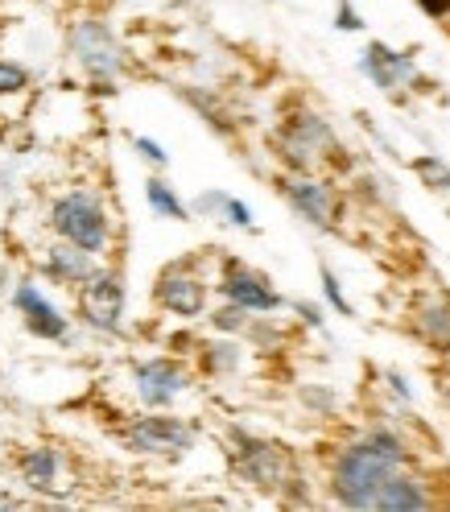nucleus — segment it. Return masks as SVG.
Returning <instances> with one entry per match:
<instances>
[{
  "instance_id": "nucleus-2",
  "label": "nucleus",
  "mask_w": 450,
  "mask_h": 512,
  "mask_svg": "<svg viewBox=\"0 0 450 512\" xmlns=\"http://www.w3.org/2000/svg\"><path fill=\"white\" fill-rule=\"evenodd\" d=\"M54 228L67 236L71 244L95 252V248H104L108 240V219H104V207L87 199V195H67V199H58L54 203Z\"/></svg>"
},
{
  "instance_id": "nucleus-14",
  "label": "nucleus",
  "mask_w": 450,
  "mask_h": 512,
  "mask_svg": "<svg viewBox=\"0 0 450 512\" xmlns=\"http://www.w3.org/2000/svg\"><path fill=\"white\" fill-rule=\"evenodd\" d=\"M75 42H79L83 62H87L91 71H100V75H112L116 71V46H112V38L104 34L100 25H83Z\"/></svg>"
},
{
  "instance_id": "nucleus-23",
  "label": "nucleus",
  "mask_w": 450,
  "mask_h": 512,
  "mask_svg": "<svg viewBox=\"0 0 450 512\" xmlns=\"http://www.w3.org/2000/svg\"><path fill=\"white\" fill-rule=\"evenodd\" d=\"M137 149H141V153L149 157V162H157V166H166V153H162V145H157V141H145V137H141V141H137Z\"/></svg>"
},
{
  "instance_id": "nucleus-1",
  "label": "nucleus",
  "mask_w": 450,
  "mask_h": 512,
  "mask_svg": "<svg viewBox=\"0 0 450 512\" xmlns=\"http://www.w3.org/2000/svg\"><path fill=\"white\" fill-rule=\"evenodd\" d=\"M405 463V442L393 430H372L364 442L347 446L335 463V496L347 508H372L389 475Z\"/></svg>"
},
{
  "instance_id": "nucleus-25",
  "label": "nucleus",
  "mask_w": 450,
  "mask_h": 512,
  "mask_svg": "<svg viewBox=\"0 0 450 512\" xmlns=\"http://www.w3.org/2000/svg\"><path fill=\"white\" fill-rule=\"evenodd\" d=\"M339 29H360V17L351 5H339Z\"/></svg>"
},
{
  "instance_id": "nucleus-15",
  "label": "nucleus",
  "mask_w": 450,
  "mask_h": 512,
  "mask_svg": "<svg viewBox=\"0 0 450 512\" xmlns=\"http://www.w3.org/2000/svg\"><path fill=\"white\" fill-rule=\"evenodd\" d=\"M21 475L34 484L38 492H58V455L54 451H29L21 459Z\"/></svg>"
},
{
  "instance_id": "nucleus-12",
  "label": "nucleus",
  "mask_w": 450,
  "mask_h": 512,
  "mask_svg": "<svg viewBox=\"0 0 450 512\" xmlns=\"http://www.w3.org/2000/svg\"><path fill=\"white\" fill-rule=\"evenodd\" d=\"M372 508H384V512H397V508H430V496L422 492V484H417V479L393 471L389 484L380 488V496H376Z\"/></svg>"
},
{
  "instance_id": "nucleus-13",
  "label": "nucleus",
  "mask_w": 450,
  "mask_h": 512,
  "mask_svg": "<svg viewBox=\"0 0 450 512\" xmlns=\"http://www.w3.org/2000/svg\"><path fill=\"white\" fill-rule=\"evenodd\" d=\"M17 306L25 310V318H29V327H34L38 335H46V339H58L62 331H67V323H62V318H58V310L38 294V290H29V285H25V290H17Z\"/></svg>"
},
{
  "instance_id": "nucleus-26",
  "label": "nucleus",
  "mask_w": 450,
  "mask_h": 512,
  "mask_svg": "<svg viewBox=\"0 0 450 512\" xmlns=\"http://www.w3.org/2000/svg\"><path fill=\"white\" fill-rule=\"evenodd\" d=\"M446 376H450V360H446Z\"/></svg>"
},
{
  "instance_id": "nucleus-16",
  "label": "nucleus",
  "mask_w": 450,
  "mask_h": 512,
  "mask_svg": "<svg viewBox=\"0 0 450 512\" xmlns=\"http://www.w3.org/2000/svg\"><path fill=\"white\" fill-rule=\"evenodd\" d=\"M50 269H54L58 277H71V281H83V277H91L87 252H71V248H54V252H50Z\"/></svg>"
},
{
  "instance_id": "nucleus-8",
  "label": "nucleus",
  "mask_w": 450,
  "mask_h": 512,
  "mask_svg": "<svg viewBox=\"0 0 450 512\" xmlns=\"http://www.w3.org/2000/svg\"><path fill=\"white\" fill-rule=\"evenodd\" d=\"M223 294H228L232 306H244V310H277L281 298L265 285V277H256L240 265H228V277H223Z\"/></svg>"
},
{
  "instance_id": "nucleus-11",
  "label": "nucleus",
  "mask_w": 450,
  "mask_h": 512,
  "mask_svg": "<svg viewBox=\"0 0 450 512\" xmlns=\"http://www.w3.org/2000/svg\"><path fill=\"white\" fill-rule=\"evenodd\" d=\"M331 145V133H327V124L318 120V116H302L294 128H289V137H285V157L294 166H310L314 162V153Z\"/></svg>"
},
{
  "instance_id": "nucleus-4",
  "label": "nucleus",
  "mask_w": 450,
  "mask_h": 512,
  "mask_svg": "<svg viewBox=\"0 0 450 512\" xmlns=\"http://www.w3.org/2000/svg\"><path fill=\"white\" fill-rule=\"evenodd\" d=\"M190 426H182L178 418H141L133 430H128V446L145 455H182L190 451Z\"/></svg>"
},
{
  "instance_id": "nucleus-9",
  "label": "nucleus",
  "mask_w": 450,
  "mask_h": 512,
  "mask_svg": "<svg viewBox=\"0 0 450 512\" xmlns=\"http://www.w3.org/2000/svg\"><path fill=\"white\" fill-rule=\"evenodd\" d=\"M285 199L294 203L310 223H318V228H331L335 199H331V190H327L323 182H314V178H294V182H285Z\"/></svg>"
},
{
  "instance_id": "nucleus-5",
  "label": "nucleus",
  "mask_w": 450,
  "mask_h": 512,
  "mask_svg": "<svg viewBox=\"0 0 450 512\" xmlns=\"http://www.w3.org/2000/svg\"><path fill=\"white\" fill-rule=\"evenodd\" d=\"M240 471L252 479L256 488H281L285 479H289V463L281 455V446L273 442H252V438H240Z\"/></svg>"
},
{
  "instance_id": "nucleus-3",
  "label": "nucleus",
  "mask_w": 450,
  "mask_h": 512,
  "mask_svg": "<svg viewBox=\"0 0 450 512\" xmlns=\"http://www.w3.org/2000/svg\"><path fill=\"white\" fill-rule=\"evenodd\" d=\"M120 310H124V294H120V281L112 273H95L87 277L83 294H79V314L87 318L91 327L100 331H116L120 327Z\"/></svg>"
},
{
  "instance_id": "nucleus-21",
  "label": "nucleus",
  "mask_w": 450,
  "mask_h": 512,
  "mask_svg": "<svg viewBox=\"0 0 450 512\" xmlns=\"http://www.w3.org/2000/svg\"><path fill=\"white\" fill-rule=\"evenodd\" d=\"M323 285H327V298L335 302V310L351 314V306H347V298H343V290H339V281H335V273H331V269H323Z\"/></svg>"
},
{
  "instance_id": "nucleus-17",
  "label": "nucleus",
  "mask_w": 450,
  "mask_h": 512,
  "mask_svg": "<svg viewBox=\"0 0 450 512\" xmlns=\"http://www.w3.org/2000/svg\"><path fill=\"white\" fill-rule=\"evenodd\" d=\"M422 331H426V339H434V343H450V310H446L442 302H434V306L422 310Z\"/></svg>"
},
{
  "instance_id": "nucleus-10",
  "label": "nucleus",
  "mask_w": 450,
  "mask_h": 512,
  "mask_svg": "<svg viewBox=\"0 0 450 512\" xmlns=\"http://www.w3.org/2000/svg\"><path fill=\"white\" fill-rule=\"evenodd\" d=\"M364 71L376 79V87H384V91H393V87H401V83H409V79H417V67L405 58V54H397V50H389V46H368L364 50Z\"/></svg>"
},
{
  "instance_id": "nucleus-7",
  "label": "nucleus",
  "mask_w": 450,
  "mask_h": 512,
  "mask_svg": "<svg viewBox=\"0 0 450 512\" xmlns=\"http://www.w3.org/2000/svg\"><path fill=\"white\" fill-rule=\"evenodd\" d=\"M186 389V372L170 360H149L137 368V393L145 405H170Z\"/></svg>"
},
{
  "instance_id": "nucleus-6",
  "label": "nucleus",
  "mask_w": 450,
  "mask_h": 512,
  "mask_svg": "<svg viewBox=\"0 0 450 512\" xmlns=\"http://www.w3.org/2000/svg\"><path fill=\"white\" fill-rule=\"evenodd\" d=\"M157 302H162L166 310L174 314H203L207 306V290H203V281L195 273H186V269H170L162 273V281H157Z\"/></svg>"
},
{
  "instance_id": "nucleus-19",
  "label": "nucleus",
  "mask_w": 450,
  "mask_h": 512,
  "mask_svg": "<svg viewBox=\"0 0 450 512\" xmlns=\"http://www.w3.org/2000/svg\"><path fill=\"white\" fill-rule=\"evenodd\" d=\"M417 174H422L426 182H434V186H442V190H450V170L438 162V157H422V162H417Z\"/></svg>"
},
{
  "instance_id": "nucleus-24",
  "label": "nucleus",
  "mask_w": 450,
  "mask_h": 512,
  "mask_svg": "<svg viewBox=\"0 0 450 512\" xmlns=\"http://www.w3.org/2000/svg\"><path fill=\"white\" fill-rule=\"evenodd\" d=\"M417 5H422L430 17H446L450 13V0H417Z\"/></svg>"
},
{
  "instance_id": "nucleus-18",
  "label": "nucleus",
  "mask_w": 450,
  "mask_h": 512,
  "mask_svg": "<svg viewBox=\"0 0 450 512\" xmlns=\"http://www.w3.org/2000/svg\"><path fill=\"white\" fill-rule=\"evenodd\" d=\"M145 190H149V203H153L157 211H162V215H170V219H186V207L178 203V195H174V190H170L166 182H149Z\"/></svg>"
},
{
  "instance_id": "nucleus-22",
  "label": "nucleus",
  "mask_w": 450,
  "mask_h": 512,
  "mask_svg": "<svg viewBox=\"0 0 450 512\" xmlns=\"http://www.w3.org/2000/svg\"><path fill=\"white\" fill-rule=\"evenodd\" d=\"M223 211H228L232 223H240V228H248V223H252V211L244 203H236V199H223Z\"/></svg>"
},
{
  "instance_id": "nucleus-20",
  "label": "nucleus",
  "mask_w": 450,
  "mask_h": 512,
  "mask_svg": "<svg viewBox=\"0 0 450 512\" xmlns=\"http://www.w3.org/2000/svg\"><path fill=\"white\" fill-rule=\"evenodd\" d=\"M25 87V71L13 62H0V91H21Z\"/></svg>"
}]
</instances>
